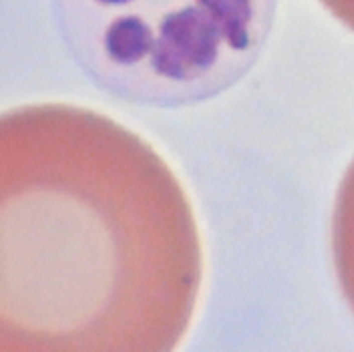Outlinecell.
Masks as SVG:
<instances>
[{
  "label": "cell",
  "instance_id": "1",
  "mask_svg": "<svg viewBox=\"0 0 354 352\" xmlns=\"http://www.w3.org/2000/svg\"><path fill=\"white\" fill-rule=\"evenodd\" d=\"M201 284L191 203L108 116L36 104L0 121V352H174Z\"/></svg>",
  "mask_w": 354,
  "mask_h": 352
},
{
  "label": "cell",
  "instance_id": "2",
  "mask_svg": "<svg viewBox=\"0 0 354 352\" xmlns=\"http://www.w3.org/2000/svg\"><path fill=\"white\" fill-rule=\"evenodd\" d=\"M276 0H56L64 42L97 87L180 106L234 85L257 60Z\"/></svg>",
  "mask_w": 354,
  "mask_h": 352
},
{
  "label": "cell",
  "instance_id": "3",
  "mask_svg": "<svg viewBox=\"0 0 354 352\" xmlns=\"http://www.w3.org/2000/svg\"><path fill=\"white\" fill-rule=\"evenodd\" d=\"M331 249L344 296L354 311V162L335 195L331 217Z\"/></svg>",
  "mask_w": 354,
  "mask_h": 352
},
{
  "label": "cell",
  "instance_id": "4",
  "mask_svg": "<svg viewBox=\"0 0 354 352\" xmlns=\"http://www.w3.org/2000/svg\"><path fill=\"white\" fill-rule=\"evenodd\" d=\"M321 5L354 31V0H321Z\"/></svg>",
  "mask_w": 354,
  "mask_h": 352
}]
</instances>
